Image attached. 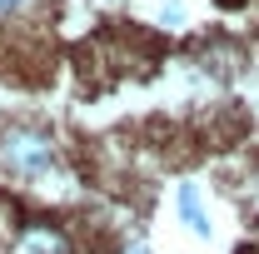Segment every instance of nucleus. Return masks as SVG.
Masks as SVG:
<instances>
[{"instance_id": "4", "label": "nucleus", "mask_w": 259, "mask_h": 254, "mask_svg": "<svg viewBox=\"0 0 259 254\" xmlns=\"http://www.w3.org/2000/svg\"><path fill=\"white\" fill-rule=\"evenodd\" d=\"M40 0H0V20H20V15H30Z\"/></svg>"}, {"instance_id": "2", "label": "nucleus", "mask_w": 259, "mask_h": 254, "mask_svg": "<svg viewBox=\"0 0 259 254\" xmlns=\"http://www.w3.org/2000/svg\"><path fill=\"white\" fill-rule=\"evenodd\" d=\"M175 215H180V224L190 229L194 239H209V234H214V220H209L204 190H199V185H190V180H185V185L175 190Z\"/></svg>"}, {"instance_id": "1", "label": "nucleus", "mask_w": 259, "mask_h": 254, "mask_svg": "<svg viewBox=\"0 0 259 254\" xmlns=\"http://www.w3.org/2000/svg\"><path fill=\"white\" fill-rule=\"evenodd\" d=\"M60 164V145L40 120H10L0 130V170L10 180H45Z\"/></svg>"}, {"instance_id": "5", "label": "nucleus", "mask_w": 259, "mask_h": 254, "mask_svg": "<svg viewBox=\"0 0 259 254\" xmlns=\"http://www.w3.org/2000/svg\"><path fill=\"white\" fill-rule=\"evenodd\" d=\"M120 254H150V244H145V239L135 234V239H125V249H120Z\"/></svg>"}, {"instance_id": "3", "label": "nucleus", "mask_w": 259, "mask_h": 254, "mask_svg": "<svg viewBox=\"0 0 259 254\" xmlns=\"http://www.w3.org/2000/svg\"><path fill=\"white\" fill-rule=\"evenodd\" d=\"M25 249L30 254H75L70 234L60 224H25Z\"/></svg>"}]
</instances>
